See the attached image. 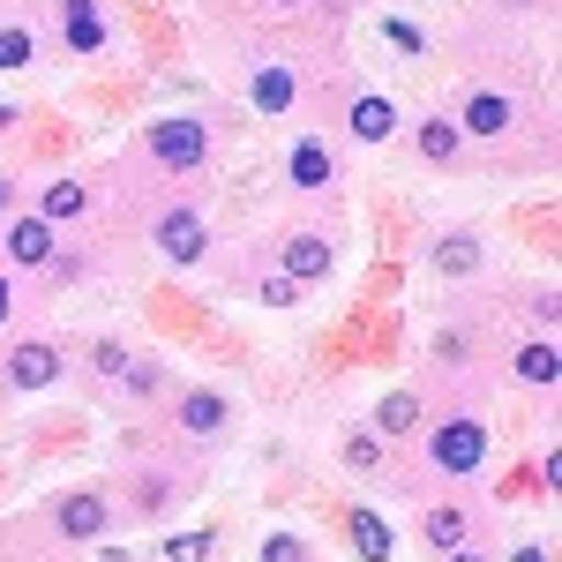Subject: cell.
<instances>
[{"label": "cell", "instance_id": "cell-1", "mask_svg": "<svg viewBox=\"0 0 562 562\" xmlns=\"http://www.w3.org/2000/svg\"><path fill=\"white\" fill-rule=\"evenodd\" d=\"M428 458L435 465H442V473H480V465H487V428H480V420H442V428H435V442H428Z\"/></svg>", "mask_w": 562, "mask_h": 562}, {"label": "cell", "instance_id": "cell-2", "mask_svg": "<svg viewBox=\"0 0 562 562\" xmlns=\"http://www.w3.org/2000/svg\"><path fill=\"white\" fill-rule=\"evenodd\" d=\"M150 150H158V166L195 173V166L211 158V128H203V121H158V128H150Z\"/></svg>", "mask_w": 562, "mask_h": 562}, {"label": "cell", "instance_id": "cell-3", "mask_svg": "<svg viewBox=\"0 0 562 562\" xmlns=\"http://www.w3.org/2000/svg\"><path fill=\"white\" fill-rule=\"evenodd\" d=\"M203 248H211V233H203V217L188 211V203H173V211L158 217V256L166 262L188 270V262H203Z\"/></svg>", "mask_w": 562, "mask_h": 562}, {"label": "cell", "instance_id": "cell-4", "mask_svg": "<svg viewBox=\"0 0 562 562\" xmlns=\"http://www.w3.org/2000/svg\"><path fill=\"white\" fill-rule=\"evenodd\" d=\"M53 525H60V532H68V540H98V532H105V525H113V510H105V503H98V495H68V503H60V510H53Z\"/></svg>", "mask_w": 562, "mask_h": 562}, {"label": "cell", "instance_id": "cell-5", "mask_svg": "<svg viewBox=\"0 0 562 562\" xmlns=\"http://www.w3.org/2000/svg\"><path fill=\"white\" fill-rule=\"evenodd\" d=\"M53 375H60V352L53 346H15L8 352V383L15 390H45Z\"/></svg>", "mask_w": 562, "mask_h": 562}, {"label": "cell", "instance_id": "cell-6", "mask_svg": "<svg viewBox=\"0 0 562 562\" xmlns=\"http://www.w3.org/2000/svg\"><path fill=\"white\" fill-rule=\"evenodd\" d=\"M278 262H285V278H293V285H315V278H323L338 256H330V240L301 233V240H285V256H278Z\"/></svg>", "mask_w": 562, "mask_h": 562}, {"label": "cell", "instance_id": "cell-7", "mask_svg": "<svg viewBox=\"0 0 562 562\" xmlns=\"http://www.w3.org/2000/svg\"><path fill=\"white\" fill-rule=\"evenodd\" d=\"M8 262H31V270L53 262V225H45V217H15V225H8Z\"/></svg>", "mask_w": 562, "mask_h": 562}, {"label": "cell", "instance_id": "cell-8", "mask_svg": "<svg viewBox=\"0 0 562 562\" xmlns=\"http://www.w3.org/2000/svg\"><path fill=\"white\" fill-rule=\"evenodd\" d=\"M330 173H338V158H330V143H293V188H330Z\"/></svg>", "mask_w": 562, "mask_h": 562}, {"label": "cell", "instance_id": "cell-9", "mask_svg": "<svg viewBox=\"0 0 562 562\" xmlns=\"http://www.w3.org/2000/svg\"><path fill=\"white\" fill-rule=\"evenodd\" d=\"M352 548H360V562H390V555H397V540H390V525L375 518L368 503L352 510Z\"/></svg>", "mask_w": 562, "mask_h": 562}, {"label": "cell", "instance_id": "cell-10", "mask_svg": "<svg viewBox=\"0 0 562 562\" xmlns=\"http://www.w3.org/2000/svg\"><path fill=\"white\" fill-rule=\"evenodd\" d=\"M180 428L188 435H217L225 428V397H217V390H188V397H180Z\"/></svg>", "mask_w": 562, "mask_h": 562}, {"label": "cell", "instance_id": "cell-11", "mask_svg": "<svg viewBox=\"0 0 562 562\" xmlns=\"http://www.w3.org/2000/svg\"><path fill=\"white\" fill-rule=\"evenodd\" d=\"M60 23H68V45H76V53H98V45H105V15H98V0H68Z\"/></svg>", "mask_w": 562, "mask_h": 562}, {"label": "cell", "instance_id": "cell-12", "mask_svg": "<svg viewBox=\"0 0 562 562\" xmlns=\"http://www.w3.org/2000/svg\"><path fill=\"white\" fill-rule=\"evenodd\" d=\"M503 128H510V98L480 90L473 105H465V135H480V143H487V135H503Z\"/></svg>", "mask_w": 562, "mask_h": 562}, {"label": "cell", "instance_id": "cell-13", "mask_svg": "<svg viewBox=\"0 0 562 562\" xmlns=\"http://www.w3.org/2000/svg\"><path fill=\"white\" fill-rule=\"evenodd\" d=\"M390 128H397V105L390 98H352V135L360 143H383Z\"/></svg>", "mask_w": 562, "mask_h": 562}, {"label": "cell", "instance_id": "cell-14", "mask_svg": "<svg viewBox=\"0 0 562 562\" xmlns=\"http://www.w3.org/2000/svg\"><path fill=\"white\" fill-rule=\"evenodd\" d=\"M293 98H301L293 68H262V76H256V105H262V113H285Z\"/></svg>", "mask_w": 562, "mask_h": 562}, {"label": "cell", "instance_id": "cell-15", "mask_svg": "<svg viewBox=\"0 0 562 562\" xmlns=\"http://www.w3.org/2000/svg\"><path fill=\"white\" fill-rule=\"evenodd\" d=\"M83 211H90V195L76 188V180H53V188H45V203H38L45 225H60V217H83Z\"/></svg>", "mask_w": 562, "mask_h": 562}, {"label": "cell", "instance_id": "cell-16", "mask_svg": "<svg viewBox=\"0 0 562 562\" xmlns=\"http://www.w3.org/2000/svg\"><path fill=\"white\" fill-rule=\"evenodd\" d=\"M413 420H420V397H413V390H390L383 405H375V428L383 435H405Z\"/></svg>", "mask_w": 562, "mask_h": 562}, {"label": "cell", "instance_id": "cell-17", "mask_svg": "<svg viewBox=\"0 0 562 562\" xmlns=\"http://www.w3.org/2000/svg\"><path fill=\"white\" fill-rule=\"evenodd\" d=\"M435 270H450V278H465V270H480V240H473V233H450V240L435 248Z\"/></svg>", "mask_w": 562, "mask_h": 562}, {"label": "cell", "instance_id": "cell-18", "mask_svg": "<svg viewBox=\"0 0 562 562\" xmlns=\"http://www.w3.org/2000/svg\"><path fill=\"white\" fill-rule=\"evenodd\" d=\"M518 383H532V390L555 383V346H548V338H532V346L518 352Z\"/></svg>", "mask_w": 562, "mask_h": 562}, {"label": "cell", "instance_id": "cell-19", "mask_svg": "<svg viewBox=\"0 0 562 562\" xmlns=\"http://www.w3.org/2000/svg\"><path fill=\"white\" fill-rule=\"evenodd\" d=\"M420 532H428L435 548L450 555V548H465V510H428V518H420Z\"/></svg>", "mask_w": 562, "mask_h": 562}, {"label": "cell", "instance_id": "cell-20", "mask_svg": "<svg viewBox=\"0 0 562 562\" xmlns=\"http://www.w3.org/2000/svg\"><path fill=\"white\" fill-rule=\"evenodd\" d=\"M211 555H217V532H180L158 548V562H211Z\"/></svg>", "mask_w": 562, "mask_h": 562}, {"label": "cell", "instance_id": "cell-21", "mask_svg": "<svg viewBox=\"0 0 562 562\" xmlns=\"http://www.w3.org/2000/svg\"><path fill=\"white\" fill-rule=\"evenodd\" d=\"M420 158L450 166V158H458V128H450V121H420Z\"/></svg>", "mask_w": 562, "mask_h": 562}, {"label": "cell", "instance_id": "cell-22", "mask_svg": "<svg viewBox=\"0 0 562 562\" xmlns=\"http://www.w3.org/2000/svg\"><path fill=\"white\" fill-rule=\"evenodd\" d=\"M31 53H38V38H31V31H15V23L0 31V68H23Z\"/></svg>", "mask_w": 562, "mask_h": 562}, {"label": "cell", "instance_id": "cell-23", "mask_svg": "<svg viewBox=\"0 0 562 562\" xmlns=\"http://www.w3.org/2000/svg\"><path fill=\"white\" fill-rule=\"evenodd\" d=\"M121 375H128V397H158V383H166V375H158L150 360H128Z\"/></svg>", "mask_w": 562, "mask_h": 562}, {"label": "cell", "instance_id": "cell-24", "mask_svg": "<svg viewBox=\"0 0 562 562\" xmlns=\"http://www.w3.org/2000/svg\"><path fill=\"white\" fill-rule=\"evenodd\" d=\"M346 458L360 465V473H375V465H383V442H375V435H352V442H346Z\"/></svg>", "mask_w": 562, "mask_h": 562}, {"label": "cell", "instance_id": "cell-25", "mask_svg": "<svg viewBox=\"0 0 562 562\" xmlns=\"http://www.w3.org/2000/svg\"><path fill=\"white\" fill-rule=\"evenodd\" d=\"M262 301H270V307H293V301H301V285L278 270V278H262Z\"/></svg>", "mask_w": 562, "mask_h": 562}, {"label": "cell", "instance_id": "cell-26", "mask_svg": "<svg viewBox=\"0 0 562 562\" xmlns=\"http://www.w3.org/2000/svg\"><path fill=\"white\" fill-rule=\"evenodd\" d=\"M262 562H301V540H293V532H270V540H262Z\"/></svg>", "mask_w": 562, "mask_h": 562}, {"label": "cell", "instance_id": "cell-27", "mask_svg": "<svg viewBox=\"0 0 562 562\" xmlns=\"http://www.w3.org/2000/svg\"><path fill=\"white\" fill-rule=\"evenodd\" d=\"M90 368H98V375H121V368H128V352H121V346H98V352H90Z\"/></svg>", "mask_w": 562, "mask_h": 562}, {"label": "cell", "instance_id": "cell-28", "mask_svg": "<svg viewBox=\"0 0 562 562\" xmlns=\"http://www.w3.org/2000/svg\"><path fill=\"white\" fill-rule=\"evenodd\" d=\"M510 562H548V548H525V555H510Z\"/></svg>", "mask_w": 562, "mask_h": 562}, {"label": "cell", "instance_id": "cell-29", "mask_svg": "<svg viewBox=\"0 0 562 562\" xmlns=\"http://www.w3.org/2000/svg\"><path fill=\"white\" fill-rule=\"evenodd\" d=\"M450 562H480V555H473V548H450Z\"/></svg>", "mask_w": 562, "mask_h": 562}, {"label": "cell", "instance_id": "cell-30", "mask_svg": "<svg viewBox=\"0 0 562 562\" xmlns=\"http://www.w3.org/2000/svg\"><path fill=\"white\" fill-rule=\"evenodd\" d=\"M0 128H15V105H0Z\"/></svg>", "mask_w": 562, "mask_h": 562}, {"label": "cell", "instance_id": "cell-31", "mask_svg": "<svg viewBox=\"0 0 562 562\" xmlns=\"http://www.w3.org/2000/svg\"><path fill=\"white\" fill-rule=\"evenodd\" d=\"M0 323H8V278H0Z\"/></svg>", "mask_w": 562, "mask_h": 562}, {"label": "cell", "instance_id": "cell-32", "mask_svg": "<svg viewBox=\"0 0 562 562\" xmlns=\"http://www.w3.org/2000/svg\"><path fill=\"white\" fill-rule=\"evenodd\" d=\"M0 211H8V180H0Z\"/></svg>", "mask_w": 562, "mask_h": 562}]
</instances>
